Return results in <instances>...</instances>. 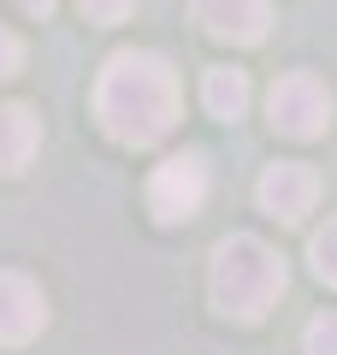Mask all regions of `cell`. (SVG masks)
<instances>
[{"instance_id":"1","label":"cell","mask_w":337,"mask_h":355,"mask_svg":"<svg viewBox=\"0 0 337 355\" xmlns=\"http://www.w3.org/2000/svg\"><path fill=\"white\" fill-rule=\"evenodd\" d=\"M178 107H184V95H178V71L166 53L125 48V53H112L95 77V119L125 148L166 142L178 125Z\"/></svg>"},{"instance_id":"7","label":"cell","mask_w":337,"mask_h":355,"mask_svg":"<svg viewBox=\"0 0 337 355\" xmlns=\"http://www.w3.org/2000/svg\"><path fill=\"white\" fill-rule=\"evenodd\" d=\"M48 326V296L30 272H0V343L18 349Z\"/></svg>"},{"instance_id":"8","label":"cell","mask_w":337,"mask_h":355,"mask_svg":"<svg viewBox=\"0 0 337 355\" xmlns=\"http://www.w3.org/2000/svg\"><path fill=\"white\" fill-rule=\"evenodd\" d=\"M42 148V119L18 101H0V172H24Z\"/></svg>"},{"instance_id":"9","label":"cell","mask_w":337,"mask_h":355,"mask_svg":"<svg viewBox=\"0 0 337 355\" xmlns=\"http://www.w3.org/2000/svg\"><path fill=\"white\" fill-rule=\"evenodd\" d=\"M201 101H207L213 119L237 125V119L249 113V77H243L237 65H213V71L201 77Z\"/></svg>"},{"instance_id":"5","label":"cell","mask_w":337,"mask_h":355,"mask_svg":"<svg viewBox=\"0 0 337 355\" xmlns=\"http://www.w3.org/2000/svg\"><path fill=\"white\" fill-rule=\"evenodd\" d=\"M254 196L278 225H302L313 214V202H320V172L302 160H273L261 172V184H254Z\"/></svg>"},{"instance_id":"11","label":"cell","mask_w":337,"mask_h":355,"mask_svg":"<svg viewBox=\"0 0 337 355\" xmlns=\"http://www.w3.org/2000/svg\"><path fill=\"white\" fill-rule=\"evenodd\" d=\"M302 355H337V314H313L302 331Z\"/></svg>"},{"instance_id":"10","label":"cell","mask_w":337,"mask_h":355,"mask_svg":"<svg viewBox=\"0 0 337 355\" xmlns=\"http://www.w3.org/2000/svg\"><path fill=\"white\" fill-rule=\"evenodd\" d=\"M308 261H313V279L337 291V214L325 219L320 231H313V243H308Z\"/></svg>"},{"instance_id":"12","label":"cell","mask_w":337,"mask_h":355,"mask_svg":"<svg viewBox=\"0 0 337 355\" xmlns=\"http://www.w3.org/2000/svg\"><path fill=\"white\" fill-rule=\"evenodd\" d=\"M137 12V0H83V18L89 24H125Z\"/></svg>"},{"instance_id":"2","label":"cell","mask_w":337,"mask_h":355,"mask_svg":"<svg viewBox=\"0 0 337 355\" xmlns=\"http://www.w3.org/2000/svg\"><path fill=\"white\" fill-rule=\"evenodd\" d=\"M290 284V266L284 254L273 249L266 237H254V231H231V237L213 249V272H207V296L213 308H219L225 320H266L278 308V296H284Z\"/></svg>"},{"instance_id":"4","label":"cell","mask_w":337,"mask_h":355,"mask_svg":"<svg viewBox=\"0 0 337 355\" xmlns=\"http://www.w3.org/2000/svg\"><path fill=\"white\" fill-rule=\"evenodd\" d=\"M201 202H207V166H201V154H172V160H160L148 172V214L160 225L196 219Z\"/></svg>"},{"instance_id":"13","label":"cell","mask_w":337,"mask_h":355,"mask_svg":"<svg viewBox=\"0 0 337 355\" xmlns=\"http://www.w3.org/2000/svg\"><path fill=\"white\" fill-rule=\"evenodd\" d=\"M18 71H24V42L0 24V83H6V77H18Z\"/></svg>"},{"instance_id":"3","label":"cell","mask_w":337,"mask_h":355,"mask_svg":"<svg viewBox=\"0 0 337 355\" xmlns=\"http://www.w3.org/2000/svg\"><path fill=\"white\" fill-rule=\"evenodd\" d=\"M266 113H273V130H278V137L313 142V137L331 130V89H325L313 71H290V77H278V83H273Z\"/></svg>"},{"instance_id":"14","label":"cell","mask_w":337,"mask_h":355,"mask_svg":"<svg viewBox=\"0 0 337 355\" xmlns=\"http://www.w3.org/2000/svg\"><path fill=\"white\" fill-rule=\"evenodd\" d=\"M12 6H18V12H30V18H48L60 0H12Z\"/></svg>"},{"instance_id":"6","label":"cell","mask_w":337,"mask_h":355,"mask_svg":"<svg viewBox=\"0 0 337 355\" xmlns=\"http://www.w3.org/2000/svg\"><path fill=\"white\" fill-rule=\"evenodd\" d=\"M189 12L213 42L254 48L266 36V24H273V0H189Z\"/></svg>"}]
</instances>
